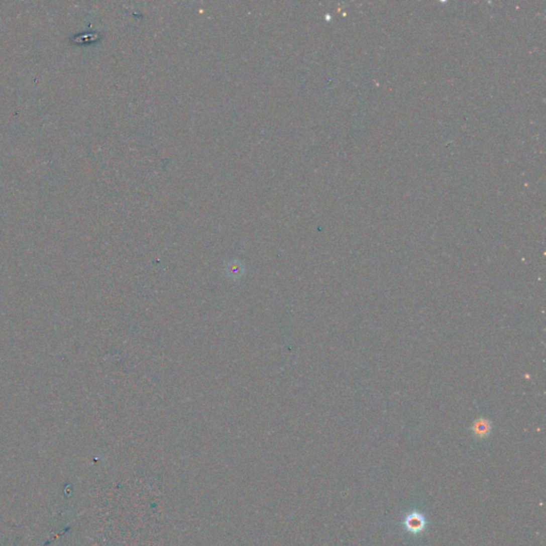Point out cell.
Segmentation results:
<instances>
[{"label": "cell", "instance_id": "cell-1", "mask_svg": "<svg viewBox=\"0 0 546 546\" xmlns=\"http://www.w3.org/2000/svg\"><path fill=\"white\" fill-rule=\"evenodd\" d=\"M404 526L412 533H419L426 527V518L419 512H412L406 515Z\"/></svg>", "mask_w": 546, "mask_h": 546}, {"label": "cell", "instance_id": "cell-2", "mask_svg": "<svg viewBox=\"0 0 546 546\" xmlns=\"http://www.w3.org/2000/svg\"><path fill=\"white\" fill-rule=\"evenodd\" d=\"M489 430H490V426L489 423L487 421H479L476 423V427H475V432L477 433L478 435H487L489 433Z\"/></svg>", "mask_w": 546, "mask_h": 546}]
</instances>
